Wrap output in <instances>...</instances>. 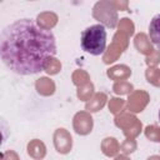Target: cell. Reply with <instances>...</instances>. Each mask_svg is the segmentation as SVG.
Wrapping results in <instances>:
<instances>
[{"mask_svg":"<svg viewBox=\"0 0 160 160\" xmlns=\"http://www.w3.org/2000/svg\"><path fill=\"white\" fill-rule=\"evenodd\" d=\"M56 51L54 32L41 28L34 19H19L1 30V60L9 70L18 75L42 71Z\"/></svg>","mask_w":160,"mask_h":160,"instance_id":"obj_1","label":"cell"},{"mask_svg":"<svg viewBox=\"0 0 160 160\" xmlns=\"http://www.w3.org/2000/svg\"><path fill=\"white\" fill-rule=\"evenodd\" d=\"M106 29L102 24H95L81 32L80 44L84 51L90 55L98 56L101 55L106 49Z\"/></svg>","mask_w":160,"mask_h":160,"instance_id":"obj_2","label":"cell"},{"mask_svg":"<svg viewBox=\"0 0 160 160\" xmlns=\"http://www.w3.org/2000/svg\"><path fill=\"white\" fill-rule=\"evenodd\" d=\"M149 38L154 45L160 48V12L156 14L149 24Z\"/></svg>","mask_w":160,"mask_h":160,"instance_id":"obj_3","label":"cell"},{"mask_svg":"<svg viewBox=\"0 0 160 160\" xmlns=\"http://www.w3.org/2000/svg\"><path fill=\"white\" fill-rule=\"evenodd\" d=\"M159 120H160V110H159Z\"/></svg>","mask_w":160,"mask_h":160,"instance_id":"obj_4","label":"cell"}]
</instances>
